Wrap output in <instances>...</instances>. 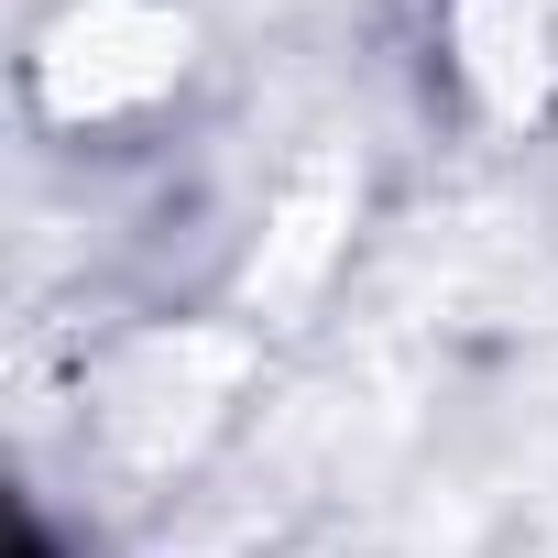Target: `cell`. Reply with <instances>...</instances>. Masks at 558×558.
Segmentation results:
<instances>
[{
  "label": "cell",
  "mask_w": 558,
  "mask_h": 558,
  "mask_svg": "<svg viewBox=\"0 0 558 558\" xmlns=\"http://www.w3.org/2000/svg\"><path fill=\"white\" fill-rule=\"evenodd\" d=\"M449 56L482 110L536 121L558 99V0H449Z\"/></svg>",
  "instance_id": "2"
},
{
  "label": "cell",
  "mask_w": 558,
  "mask_h": 558,
  "mask_svg": "<svg viewBox=\"0 0 558 558\" xmlns=\"http://www.w3.org/2000/svg\"><path fill=\"white\" fill-rule=\"evenodd\" d=\"M186 77V12L175 0H66L34 34V99L66 132H132Z\"/></svg>",
  "instance_id": "1"
}]
</instances>
